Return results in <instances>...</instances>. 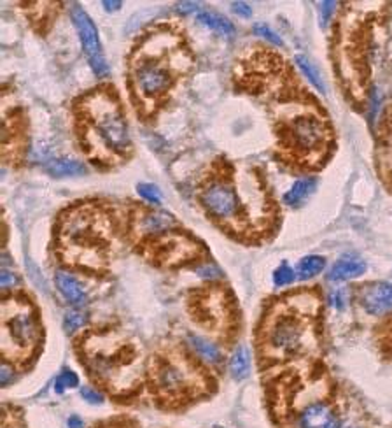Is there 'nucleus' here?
<instances>
[{
	"instance_id": "obj_25",
	"label": "nucleus",
	"mask_w": 392,
	"mask_h": 428,
	"mask_svg": "<svg viewBox=\"0 0 392 428\" xmlns=\"http://www.w3.org/2000/svg\"><path fill=\"white\" fill-rule=\"evenodd\" d=\"M254 32H256L257 35H261V37H264V39H268V40H270V43L277 44V46H282V44H284L282 39H280L277 33L271 31L270 27H267V25H263V23L254 25Z\"/></svg>"
},
{
	"instance_id": "obj_32",
	"label": "nucleus",
	"mask_w": 392,
	"mask_h": 428,
	"mask_svg": "<svg viewBox=\"0 0 392 428\" xmlns=\"http://www.w3.org/2000/svg\"><path fill=\"white\" fill-rule=\"evenodd\" d=\"M69 428H83V422H81V418L72 416V418L69 419Z\"/></svg>"
},
{
	"instance_id": "obj_3",
	"label": "nucleus",
	"mask_w": 392,
	"mask_h": 428,
	"mask_svg": "<svg viewBox=\"0 0 392 428\" xmlns=\"http://www.w3.org/2000/svg\"><path fill=\"white\" fill-rule=\"evenodd\" d=\"M200 204L211 218L231 221L240 214V200L237 192L226 181H212L200 193Z\"/></svg>"
},
{
	"instance_id": "obj_20",
	"label": "nucleus",
	"mask_w": 392,
	"mask_h": 428,
	"mask_svg": "<svg viewBox=\"0 0 392 428\" xmlns=\"http://www.w3.org/2000/svg\"><path fill=\"white\" fill-rule=\"evenodd\" d=\"M296 63H298V67L301 69V72L308 77L310 83H312L320 93H326V83H324L323 77H320L319 69H317V67L313 65V63L310 62L307 57H303V55H298Z\"/></svg>"
},
{
	"instance_id": "obj_34",
	"label": "nucleus",
	"mask_w": 392,
	"mask_h": 428,
	"mask_svg": "<svg viewBox=\"0 0 392 428\" xmlns=\"http://www.w3.org/2000/svg\"><path fill=\"white\" fill-rule=\"evenodd\" d=\"M7 379H9V368L4 366L2 367V385H6Z\"/></svg>"
},
{
	"instance_id": "obj_28",
	"label": "nucleus",
	"mask_w": 392,
	"mask_h": 428,
	"mask_svg": "<svg viewBox=\"0 0 392 428\" xmlns=\"http://www.w3.org/2000/svg\"><path fill=\"white\" fill-rule=\"evenodd\" d=\"M16 282H18V278L14 273H9V270L6 269L0 273V286H2V288H11V286H14Z\"/></svg>"
},
{
	"instance_id": "obj_12",
	"label": "nucleus",
	"mask_w": 392,
	"mask_h": 428,
	"mask_svg": "<svg viewBox=\"0 0 392 428\" xmlns=\"http://www.w3.org/2000/svg\"><path fill=\"white\" fill-rule=\"evenodd\" d=\"M158 385L163 392L179 393L186 386V374L175 363H167L158 371Z\"/></svg>"
},
{
	"instance_id": "obj_15",
	"label": "nucleus",
	"mask_w": 392,
	"mask_h": 428,
	"mask_svg": "<svg viewBox=\"0 0 392 428\" xmlns=\"http://www.w3.org/2000/svg\"><path fill=\"white\" fill-rule=\"evenodd\" d=\"M315 190V180H300L291 186L289 192L284 195V202L289 204V206H298V204L303 202L310 193Z\"/></svg>"
},
{
	"instance_id": "obj_30",
	"label": "nucleus",
	"mask_w": 392,
	"mask_h": 428,
	"mask_svg": "<svg viewBox=\"0 0 392 428\" xmlns=\"http://www.w3.org/2000/svg\"><path fill=\"white\" fill-rule=\"evenodd\" d=\"M233 11L237 14H240V16L249 18L252 14V7H249V4L245 2H233Z\"/></svg>"
},
{
	"instance_id": "obj_13",
	"label": "nucleus",
	"mask_w": 392,
	"mask_h": 428,
	"mask_svg": "<svg viewBox=\"0 0 392 428\" xmlns=\"http://www.w3.org/2000/svg\"><path fill=\"white\" fill-rule=\"evenodd\" d=\"M47 174L56 177H67V176H81L86 174V165L83 162H77L72 158H56L47 162V165L44 167Z\"/></svg>"
},
{
	"instance_id": "obj_19",
	"label": "nucleus",
	"mask_w": 392,
	"mask_h": 428,
	"mask_svg": "<svg viewBox=\"0 0 392 428\" xmlns=\"http://www.w3.org/2000/svg\"><path fill=\"white\" fill-rule=\"evenodd\" d=\"M324 265H326V260H324L323 256H317V255L305 256V258L298 263L296 274L300 279H310L313 278V275L323 273Z\"/></svg>"
},
{
	"instance_id": "obj_26",
	"label": "nucleus",
	"mask_w": 392,
	"mask_h": 428,
	"mask_svg": "<svg viewBox=\"0 0 392 428\" xmlns=\"http://www.w3.org/2000/svg\"><path fill=\"white\" fill-rule=\"evenodd\" d=\"M81 397H83L84 400H88L89 404H102V402H103L102 393H99L96 390L89 388V386H84V388H81Z\"/></svg>"
},
{
	"instance_id": "obj_16",
	"label": "nucleus",
	"mask_w": 392,
	"mask_h": 428,
	"mask_svg": "<svg viewBox=\"0 0 392 428\" xmlns=\"http://www.w3.org/2000/svg\"><path fill=\"white\" fill-rule=\"evenodd\" d=\"M196 16H198V21H201L205 27L212 28V31L219 33H224V35H230V33L235 32V27L231 25V21L226 20V18L221 16V14L211 13V11H200Z\"/></svg>"
},
{
	"instance_id": "obj_18",
	"label": "nucleus",
	"mask_w": 392,
	"mask_h": 428,
	"mask_svg": "<svg viewBox=\"0 0 392 428\" xmlns=\"http://www.w3.org/2000/svg\"><path fill=\"white\" fill-rule=\"evenodd\" d=\"M249 368H251V356H249L247 349H245L244 346H240V348L233 353V356H231V375H233L235 379H244L247 378Z\"/></svg>"
},
{
	"instance_id": "obj_4",
	"label": "nucleus",
	"mask_w": 392,
	"mask_h": 428,
	"mask_svg": "<svg viewBox=\"0 0 392 428\" xmlns=\"http://www.w3.org/2000/svg\"><path fill=\"white\" fill-rule=\"evenodd\" d=\"M72 20L74 27H76L77 33H79L81 44L83 50L88 57L89 65H91L93 72L99 77H103L109 74V65H107L106 57H103L102 44H100L99 31H96L95 23L91 21V18L84 13V9H81L79 6H72Z\"/></svg>"
},
{
	"instance_id": "obj_6",
	"label": "nucleus",
	"mask_w": 392,
	"mask_h": 428,
	"mask_svg": "<svg viewBox=\"0 0 392 428\" xmlns=\"http://www.w3.org/2000/svg\"><path fill=\"white\" fill-rule=\"evenodd\" d=\"M135 84L145 97H156L170 87V74L158 63H142L135 72Z\"/></svg>"
},
{
	"instance_id": "obj_9",
	"label": "nucleus",
	"mask_w": 392,
	"mask_h": 428,
	"mask_svg": "<svg viewBox=\"0 0 392 428\" xmlns=\"http://www.w3.org/2000/svg\"><path fill=\"white\" fill-rule=\"evenodd\" d=\"M336 419L333 409L324 402H313L307 405L298 416V428H336Z\"/></svg>"
},
{
	"instance_id": "obj_11",
	"label": "nucleus",
	"mask_w": 392,
	"mask_h": 428,
	"mask_svg": "<svg viewBox=\"0 0 392 428\" xmlns=\"http://www.w3.org/2000/svg\"><path fill=\"white\" fill-rule=\"evenodd\" d=\"M56 288L58 292L65 297V300H69L74 306H81L86 300V293L83 285L77 281L76 275L69 273H58L56 274Z\"/></svg>"
},
{
	"instance_id": "obj_33",
	"label": "nucleus",
	"mask_w": 392,
	"mask_h": 428,
	"mask_svg": "<svg viewBox=\"0 0 392 428\" xmlns=\"http://www.w3.org/2000/svg\"><path fill=\"white\" fill-rule=\"evenodd\" d=\"M103 6H106L107 11H118L119 7L123 6V4L121 2H107V0H106V2H103Z\"/></svg>"
},
{
	"instance_id": "obj_21",
	"label": "nucleus",
	"mask_w": 392,
	"mask_h": 428,
	"mask_svg": "<svg viewBox=\"0 0 392 428\" xmlns=\"http://www.w3.org/2000/svg\"><path fill=\"white\" fill-rule=\"evenodd\" d=\"M77 385H79V378H77V375L74 374L72 371L65 368V371H63L62 374H60V378L56 379L55 392L56 393H63L67 388H76Z\"/></svg>"
},
{
	"instance_id": "obj_1",
	"label": "nucleus",
	"mask_w": 392,
	"mask_h": 428,
	"mask_svg": "<svg viewBox=\"0 0 392 428\" xmlns=\"http://www.w3.org/2000/svg\"><path fill=\"white\" fill-rule=\"evenodd\" d=\"M280 137H282V148H286L289 153L303 162H315L327 148L330 132L320 118L303 114L284 125Z\"/></svg>"
},
{
	"instance_id": "obj_2",
	"label": "nucleus",
	"mask_w": 392,
	"mask_h": 428,
	"mask_svg": "<svg viewBox=\"0 0 392 428\" xmlns=\"http://www.w3.org/2000/svg\"><path fill=\"white\" fill-rule=\"evenodd\" d=\"M93 114V125L103 143L116 151H126L130 148L128 126L123 120L118 106L112 104L107 97H99Z\"/></svg>"
},
{
	"instance_id": "obj_24",
	"label": "nucleus",
	"mask_w": 392,
	"mask_h": 428,
	"mask_svg": "<svg viewBox=\"0 0 392 428\" xmlns=\"http://www.w3.org/2000/svg\"><path fill=\"white\" fill-rule=\"evenodd\" d=\"M84 322H86V316L83 312L69 311L65 314V319H63V327H65V330H69V332H74V330L81 329V327L84 325Z\"/></svg>"
},
{
	"instance_id": "obj_27",
	"label": "nucleus",
	"mask_w": 392,
	"mask_h": 428,
	"mask_svg": "<svg viewBox=\"0 0 392 428\" xmlns=\"http://www.w3.org/2000/svg\"><path fill=\"white\" fill-rule=\"evenodd\" d=\"M330 304L338 311H342L345 307V295H343V290L335 288L333 292L330 293Z\"/></svg>"
},
{
	"instance_id": "obj_8",
	"label": "nucleus",
	"mask_w": 392,
	"mask_h": 428,
	"mask_svg": "<svg viewBox=\"0 0 392 428\" xmlns=\"http://www.w3.org/2000/svg\"><path fill=\"white\" fill-rule=\"evenodd\" d=\"M6 336L16 341L20 346L32 344L37 337V323L35 318L28 311H16L13 316L6 318Z\"/></svg>"
},
{
	"instance_id": "obj_7",
	"label": "nucleus",
	"mask_w": 392,
	"mask_h": 428,
	"mask_svg": "<svg viewBox=\"0 0 392 428\" xmlns=\"http://www.w3.org/2000/svg\"><path fill=\"white\" fill-rule=\"evenodd\" d=\"M361 306L371 316H383L392 312V282H371L363 286Z\"/></svg>"
},
{
	"instance_id": "obj_14",
	"label": "nucleus",
	"mask_w": 392,
	"mask_h": 428,
	"mask_svg": "<svg viewBox=\"0 0 392 428\" xmlns=\"http://www.w3.org/2000/svg\"><path fill=\"white\" fill-rule=\"evenodd\" d=\"M175 225V218L172 214L163 213H151L142 219V230H145L147 234H158L163 230H168L170 226Z\"/></svg>"
},
{
	"instance_id": "obj_5",
	"label": "nucleus",
	"mask_w": 392,
	"mask_h": 428,
	"mask_svg": "<svg viewBox=\"0 0 392 428\" xmlns=\"http://www.w3.org/2000/svg\"><path fill=\"white\" fill-rule=\"evenodd\" d=\"M305 325L296 316H280L270 330V346L280 353H298L303 348Z\"/></svg>"
},
{
	"instance_id": "obj_22",
	"label": "nucleus",
	"mask_w": 392,
	"mask_h": 428,
	"mask_svg": "<svg viewBox=\"0 0 392 428\" xmlns=\"http://www.w3.org/2000/svg\"><path fill=\"white\" fill-rule=\"evenodd\" d=\"M137 192L144 200L151 204H162V193H159L158 186L149 185V183H142L137 186Z\"/></svg>"
},
{
	"instance_id": "obj_29",
	"label": "nucleus",
	"mask_w": 392,
	"mask_h": 428,
	"mask_svg": "<svg viewBox=\"0 0 392 428\" xmlns=\"http://www.w3.org/2000/svg\"><path fill=\"white\" fill-rule=\"evenodd\" d=\"M336 4L335 2H323V6H320V13H323V27H326L327 21H330L331 13L335 11Z\"/></svg>"
},
{
	"instance_id": "obj_17",
	"label": "nucleus",
	"mask_w": 392,
	"mask_h": 428,
	"mask_svg": "<svg viewBox=\"0 0 392 428\" xmlns=\"http://www.w3.org/2000/svg\"><path fill=\"white\" fill-rule=\"evenodd\" d=\"M189 342H191V346L195 348V351L205 360V362H208V363L221 362V351L218 349V346L212 344V342H208L207 339L191 336L189 337Z\"/></svg>"
},
{
	"instance_id": "obj_10",
	"label": "nucleus",
	"mask_w": 392,
	"mask_h": 428,
	"mask_svg": "<svg viewBox=\"0 0 392 428\" xmlns=\"http://www.w3.org/2000/svg\"><path fill=\"white\" fill-rule=\"evenodd\" d=\"M364 260L357 258V256H343L342 260H338V262L331 267L327 279H330V281H347V279L359 278L361 274H364Z\"/></svg>"
},
{
	"instance_id": "obj_31",
	"label": "nucleus",
	"mask_w": 392,
	"mask_h": 428,
	"mask_svg": "<svg viewBox=\"0 0 392 428\" xmlns=\"http://www.w3.org/2000/svg\"><path fill=\"white\" fill-rule=\"evenodd\" d=\"M198 9V4L195 2H184V4H179L177 11H181V13H191V11Z\"/></svg>"
},
{
	"instance_id": "obj_23",
	"label": "nucleus",
	"mask_w": 392,
	"mask_h": 428,
	"mask_svg": "<svg viewBox=\"0 0 392 428\" xmlns=\"http://www.w3.org/2000/svg\"><path fill=\"white\" fill-rule=\"evenodd\" d=\"M294 278H296V273H294L287 263H282V265H280L274 273V282L277 286L291 285V282L294 281Z\"/></svg>"
}]
</instances>
